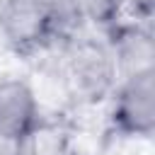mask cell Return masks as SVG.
Returning <instances> with one entry per match:
<instances>
[{"instance_id": "obj_8", "label": "cell", "mask_w": 155, "mask_h": 155, "mask_svg": "<svg viewBox=\"0 0 155 155\" xmlns=\"http://www.w3.org/2000/svg\"><path fill=\"white\" fill-rule=\"evenodd\" d=\"M44 5H46L48 12H51V19H53L56 31H58V29H70V27H75V24L80 22L73 0H44Z\"/></svg>"}, {"instance_id": "obj_2", "label": "cell", "mask_w": 155, "mask_h": 155, "mask_svg": "<svg viewBox=\"0 0 155 155\" xmlns=\"http://www.w3.org/2000/svg\"><path fill=\"white\" fill-rule=\"evenodd\" d=\"M51 31H56V27L44 0L0 2V34L15 51H29L39 46Z\"/></svg>"}, {"instance_id": "obj_6", "label": "cell", "mask_w": 155, "mask_h": 155, "mask_svg": "<svg viewBox=\"0 0 155 155\" xmlns=\"http://www.w3.org/2000/svg\"><path fill=\"white\" fill-rule=\"evenodd\" d=\"M63 153V138L61 131L41 126L39 121L19 138L17 155H61Z\"/></svg>"}, {"instance_id": "obj_7", "label": "cell", "mask_w": 155, "mask_h": 155, "mask_svg": "<svg viewBox=\"0 0 155 155\" xmlns=\"http://www.w3.org/2000/svg\"><path fill=\"white\" fill-rule=\"evenodd\" d=\"M78 19L92 24H111L121 10V0H73Z\"/></svg>"}, {"instance_id": "obj_3", "label": "cell", "mask_w": 155, "mask_h": 155, "mask_svg": "<svg viewBox=\"0 0 155 155\" xmlns=\"http://www.w3.org/2000/svg\"><path fill=\"white\" fill-rule=\"evenodd\" d=\"M39 121V104L34 90L24 80L0 82V136L19 140Z\"/></svg>"}, {"instance_id": "obj_1", "label": "cell", "mask_w": 155, "mask_h": 155, "mask_svg": "<svg viewBox=\"0 0 155 155\" xmlns=\"http://www.w3.org/2000/svg\"><path fill=\"white\" fill-rule=\"evenodd\" d=\"M114 121L128 136L148 138L155 128V70L121 80L114 102Z\"/></svg>"}, {"instance_id": "obj_5", "label": "cell", "mask_w": 155, "mask_h": 155, "mask_svg": "<svg viewBox=\"0 0 155 155\" xmlns=\"http://www.w3.org/2000/svg\"><path fill=\"white\" fill-rule=\"evenodd\" d=\"M114 78H116V70L107 48H99V46L78 48L73 61V80L82 94L99 99L111 87Z\"/></svg>"}, {"instance_id": "obj_4", "label": "cell", "mask_w": 155, "mask_h": 155, "mask_svg": "<svg viewBox=\"0 0 155 155\" xmlns=\"http://www.w3.org/2000/svg\"><path fill=\"white\" fill-rule=\"evenodd\" d=\"M109 56L114 63L116 75L128 78L143 70H153V58H155V46L150 31L140 27H121L114 31V39L109 44Z\"/></svg>"}]
</instances>
